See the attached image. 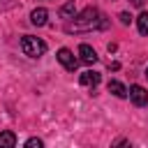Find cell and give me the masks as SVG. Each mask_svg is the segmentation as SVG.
I'll use <instances>...</instances> for the list:
<instances>
[{
	"label": "cell",
	"instance_id": "6da1fadb",
	"mask_svg": "<svg viewBox=\"0 0 148 148\" xmlns=\"http://www.w3.org/2000/svg\"><path fill=\"white\" fill-rule=\"evenodd\" d=\"M104 25H106L104 16H102L95 7H88V9H83L79 16H74L72 23H67V32H86V30L104 28Z\"/></svg>",
	"mask_w": 148,
	"mask_h": 148
},
{
	"label": "cell",
	"instance_id": "7a4b0ae2",
	"mask_svg": "<svg viewBox=\"0 0 148 148\" xmlns=\"http://www.w3.org/2000/svg\"><path fill=\"white\" fill-rule=\"evenodd\" d=\"M21 49H23V53L30 56V58H39V56L46 53V44H44L39 37H32V35H23V37H21Z\"/></svg>",
	"mask_w": 148,
	"mask_h": 148
},
{
	"label": "cell",
	"instance_id": "3957f363",
	"mask_svg": "<svg viewBox=\"0 0 148 148\" xmlns=\"http://www.w3.org/2000/svg\"><path fill=\"white\" fill-rule=\"evenodd\" d=\"M58 60H60V65H62L67 72H74V69L79 67V60L74 58V53H72L69 49H60V51H58Z\"/></svg>",
	"mask_w": 148,
	"mask_h": 148
},
{
	"label": "cell",
	"instance_id": "277c9868",
	"mask_svg": "<svg viewBox=\"0 0 148 148\" xmlns=\"http://www.w3.org/2000/svg\"><path fill=\"white\" fill-rule=\"evenodd\" d=\"M130 99H132L136 106L148 104V92H146V88H141V86H132V88H130Z\"/></svg>",
	"mask_w": 148,
	"mask_h": 148
},
{
	"label": "cell",
	"instance_id": "5b68a950",
	"mask_svg": "<svg viewBox=\"0 0 148 148\" xmlns=\"http://www.w3.org/2000/svg\"><path fill=\"white\" fill-rule=\"evenodd\" d=\"M79 56H81V62H86V65H95V62H97V53H95V49L88 46V44H81V46H79Z\"/></svg>",
	"mask_w": 148,
	"mask_h": 148
},
{
	"label": "cell",
	"instance_id": "8992f818",
	"mask_svg": "<svg viewBox=\"0 0 148 148\" xmlns=\"http://www.w3.org/2000/svg\"><path fill=\"white\" fill-rule=\"evenodd\" d=\"M106 88H109V92H111V95H116V97H120V99L130 95V90H127L120 81H109V86H106Z\"/></svg>",
	"mask_w": 148,
	"mask_h": 148
},
{
	"label": "cell",
	"instance_id": "52a82bcc",
	"mask_svg": "<svg viewBox=\"0 0 148 148\" xmlns=\"http://www.w3.org/2000/svg\"><path fill=\"white\" fill-rule=\"evenodd\" d=\"M46 16H49V12H46L44 7H37V9H32L30 21H32V25H44V23H46Z\"/></svg>",
	"mask_w": 148,
	"mask_h": 148
},
{
	"label": "cell",
	"instance_id": "ba28073f",
	"mask_svg": "<svg viewBox=\"0 0 148 148\" xmlns=\"http://www.w3.org/2000/svg\"><path fill=\"white\" fill-rule=\"evenodd\" d=\"M14 146H16V134L9 130L0 132V148H14Z\"/></svg>",
	"mask_w": 148,
	"mask_h": 148
},
{
	"label": "cell",
	"instance_id": "9c48e42d",
	"mask_svg": "<svg viewBox=\"0 0 148 148\" xmlns=\"http://www.w3.org/2000/svg\"><path fill=\"white\" fill-rule=\"evenodd\" d=\"M99 74L97 72H92V69H88V72H83L81 74V86H97L99 83Z\"/></svg>",
	"mask_w": 148,
	"mask_h": 148
},
{
	"label": "cell",
	"instance_id": "30bf717a",
	"mask_svg": "<svg viewBox=\"0 0 148 148\" xmlns=\"http://www.w3.org/2000/svg\"><path fill=\"white\" fill-rule=\"evenodd\" d=\"M74 12H76V9H74V0H67V2L60 7V16H62V18H74Z\"/></svg>",
	"mask_w": 148,
	"mask_h": 148
},
{
	"label": "cell",
	"instance_id": "8fae6325",
	"mask_svg": "<svg viewBox=\"0 0 148 148\" xmlns=\"http://www.w3.org/2000/svg\"><path fill=\"white\" fill-rule=\"evenodd\" d=\"M136 25H139V32H141V35H148V12H141V14H139Z\"/></svg>",
	"mask_w": 148,
	"mask_h": 148
},
{
	"label": "cell",
	"instance_id": "7c38bea8",
	"mask_svg": "<svg viewBox=\"0 0 148 148\" xmlns=\"http://www.w3.org/2000/svg\"><path fill=\"white\" fill-rule=\"evenodd\" d=\"M25 146H28V148H42V139H28Z\"/></svg>",
	"mask_w": 148,
	"mask_h": 148
},
{
	"label": "cell",
	"instance_id": "4fadbf2b",
	"mask_svg": "<svg viewBox=\"0 0 148 148\" xmlns=\"http://www.w3.org/2000/svg\"><path fill=\"white\" fill-rule=\"evenodd\" d=\"M130 21H132V16H130L127 12H123V14H120V23H123V25H130Z\"/></svg>",
	"mask_w": 148,
	"mask_h": 148
},
{
	"label": "cell",
	"instance_id": "5bb4252c",
	"mask_svg": "<svg viewBox=\"0 0 148 148\" xmlns=\"http://www.w3.org/2000/svg\"><path fill=\"white\" fill-rule=\"evenodd\" d=\"M146 76H148V67H146Z\"/></svg>",
	"mask_w": 148,
	"mask_h": 148
}]
</instances>
